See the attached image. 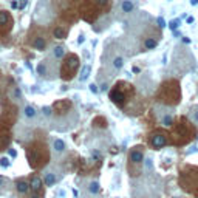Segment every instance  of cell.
I'll list each match as a JSON object with an SVG mask.
<instances>
[{"label": "cell", "instance_id": "6da1fadb", "mask_svg": "<svg viewBox=\"0 0 198 198\" xmlns=\"http://www.w3.org/2000/svg\"><path fill=\"white\" fill-rule=\"evenodd\" d=\"M170 146L173 147H184L190 144L198 135L197 125L192 121H189L186 116L173 119V124L170 125Z\"/></svg>", "mask_w": 198, "mask_h": 198}, {"label": "cell", "instance_id": "7a4b0ae2", "mask_svg": "<svg viewBox=\"0 0 198 198\" xmlns=\"http://www.w3.org/2000/svg\"><path fill=\"white\" fill-rule=\"evenodd\" d=\"M25 155H26V161H28V166L33 170H42L44 167L48 166L51 153L50 149L46 146L45 141H33L30 144L25 146Z\"/></svg>", "mask_w": 198, "mask_h": 198}, {"label": "cell", "instance_id": "3957f363", "mask_svg": "<svg viewBox=\"0 0 198 198\" xmlns=\"http://www.w3.org/2000/svg\"><path fill=\"white\" fill-rule=\"evenodd\" d=\"M178 184L184 192L198 198V166L184 164L178 172Z\"/></svg>", "mask_w": 198, "mask_h": 198}, {"label": "cell", "instance_id": "277c9868", "mask_svg": "<svg viewBox=\"0 0 198 198\" xmlns=\"http://www.w3.org/2000/svg\"><path fill=\"white\" fill-rule=\"evenodd\" d=\"M144 146H133L127 155V172L132 178H138L142 173L144 164Z\"/></svg>", "mask_w": 198, "mask_h": 198}, {"label": "cell", "instance_id": "5b68a950", "mask_svg": "<svg viewBox=\"0 0 198 198\" xmlns=\"http://www.w3.org/2000/svg\"><path fill=\"white\" fill-rule=\"evenodd\" d=\"M158 101L166 105H176L181 101V90L176 81H170L161 87L158 93Z\"/></svg>", "mask_w": 198, "mask_h": 198}, {"label": "cell", "instance_id": "8992f818", "mask_svg": "<svg viewBox=\"0 0 198 198\" xmlns=\"http://www.w3.org/2000/svg\"><path fill=\"white\" fill-rule=\"evenodd\" d=\"M132 94H133V85L119 82V84H116V85L112 88V91H110V99H112V102H113L116 107L125 108L127 102L130 101V98H132Z\"/></svg>", "mask_w": 198, "mask_h": 198}, {"label": "cell", "instance_id": "52a82bcc", "mask_svg": "<svg viewBox=\"0 0 198 198\" xmlns=\"http://www.w3.org/2000/svg\"><path fill=\"white\" fill-rule=\"evenodd\" d=\"M147 146L152 150H161L170 146V133L166 128H155L147 135Z\"/></svg>", "mask_w": 198, "mask_h": 198}, {"label": "cell", "instance_id": "ba28073f", "mask_svg": "<svg viewBox=\"0 0 198 198\" xmlns=\"http://www.w3.org/2000/svg\"><path fill=\"white\" fill-rule=\"evenodd\" d=\"M78 68H79V57L76 54H68L62 64V78L65 81H70L76 74Z\"/></svg>", "mask_w": 198, "mask_h": 198}, {"label": "cell", "instance_id": "9c48e42d", "mask_svg": "<svg viewBox=\"0 0 198 198\" xmlns=\"http://www.w3.org/2000/svg\"><path fill=\"white\" fill-rule=\"evenodd\" d=\"M16 119H17V108L16 107L2 110V113H0V127L11 128L16 124Z\"/></svg>", "mask_w": 198, "mask_h": 198}, {"label": "cell", "instance_id": "30bf717a", "mask_svg": "<svg viewBox=\"0 0 198 198\" xmlns=\"http://www.w3.org/2000/svg\"><path fill=\"white\" fill-rule=\"evenodd\" d=\"M28 180H30V192L45 195V189H44L45 183L42 181V178H40V176H39L37 173H33Z\"/></svg>", "mask_w": 198, "mask_h": 198}, {"label": "cell", "instance_id": "8fae6325", "mask_svg": "<svg viewBox=\"0 0 198 198\" xmlns=\"http://www.w3.org/2000/svg\"><path fill=\"white\" fill-rule=\"evenodd\" d=\"M71 107H73V104H71L70 99H59L53 104V112L57 116H62V115H67L70 112Z\"/></svg>", "mask_w": 198, "mask_h": 198}, {"label": "cell", "instance_id": "7c38bea8", "mask_svg": "<svg viewBox=\"0 0 198 198\" xmlns=\"http://www.w3.org/2000/svg\"><path fill=\"white\" fill-rule=\"evenodd\" d=\"M14 186H16V192L19 194L20 198H23L30 194V180L28 178H17L14 181Z\"/></svg>", "mask_w": 198, "mask_h": 198}, {"label": "cell", "instance_id": "4fadbf2b", "mask_svg": "<svg viewBox=\"0 0 198 198\" xmlns=\"http://www.w3.org/2000/svg\"><path fill=\"white\" fill-rule=\"evenodd\" d=\"M11 141H12V135H11V132H9V128L0 127V152H3V150H8V149H9Z\"/></svg>", "mask_w": 198, "mask_h": 198}, {"label": "cell", "instance_id": "5bb4252c", "mask_svg": "<svg viewBox=\"0 0 198 198\" xmlns=\"http://www.w3.org/2000/svg\"><path fill=\"white\" fill-rule=\"evenodd\" d=\"M46 39L45 37H42V36H36L33 40H31V46L34 50H37V51H44V50H46Z\"/></svg>", "mask_w": 198, "mask_h": 198}, {"label": "cell", "instance_id": "9a60e30c", "mask_svg": "<svg viewBox=\"0 0 198 198\" xmlns=\"http://www.w3.org/2000/svg\"><path fill=\"white\" fill-rule=\"evenodd\" d=\"M90 73H91V67L90 65H84L82 67V71H81V74H79V81H81V82L87 81L88 76H90Z\"/></svg>", "mask_w": 198, "mask_h": 198}, {"label": "cell", "instance_id": "2e32d148", "mask_svg": "<svg viewBox=\"0 0 198 198\" xmlns=\"http://www.w3.org/2000/svg\"><path fill=\"white\" fill-rule=\"evenodd\" d=\"M156 46H158V40L153 39V37H147L144 40V48L146 50H155Z\"/></svg>", "mask_w": 198, "mask_h": 198}, {"label": "cell", "instance_id": "e0dca14e", "mask_svg": "<svg viewBox=\"0 0 198 198\" xmlns=\"http://www.w3.org/2000/svg\"><path fill=\"white\" fill-rule=\"evenodd\" d=\"M53 36L56 37V39H60V40H62V39L67 37V31L62 28V26H56V28L53 30Z\"/></svg>", "mask_w": 198, "mask_h": 198}, {"label": "cell", "instance_id": "ac0fdd59", "mask_svg": "<svg viewBox=\"0 0 198 198\" xmlns=\"http://www.w3.org/2000/svg\"><path fill=\"white\" fill-rule=\"evenodd\" d=\"M133 8H135V3L132 2V0H124V2H122V5H121L122 12H132Z\"/></svg>", "mask_w": 198, "mask_h": 198}, {"label": "cell", "instance_id": "d6986e66", "mask_svg": "<svg viewBox=\"0 0 198 198\" xmlns=\"http://www.w3.org/2000/svg\"><path fill=\"white\" fill-rule=\"evenodd\" d=\"M93 127H99V128H105L107 127V119L102 118V116H98V118L93 119Z\"/></svg>", "mask_w": 198, "mask_h": 198}, {"label": "cell", "instance_id": "ffe728a7", "mask_svg": "<svg viewBox=\"0 0 198 198\" xmlns=\"http://www.w3.org/2000/svg\"><path fill=\"white\" fill-rule=\"evenodd\" d=\"M44 183H45V186H53V184L56 183V176L53 173H46L45 178H44Z\"/></svg>", "mask_w": 198, "mask_h": 198}, {"label": "cell", "instance_id": "44dd1931", "mask_svg": "<svg viewBox=\"0 0 198 198\" xmlns=\"http://www.w3.org/2000/svg\"><path fill=\"white\" fill-rule=\"evenodd\" d=\"M53 146H54V149H56L57 152H64V150H65V142L62 139H59V138L54 139V144Z\"/></svg>", "mask_w": 198, "mask_h": 198}, {"label": "cell", "instance_id": "7402d4cb", "mask_svg": "<svg viewBox=\"0 0 198 198\" xmlns=\"http://www.w3.org/2000/svg\"><path fill=\"white\" fill-rule=\"evenodd\" d=\"M98 190H99V183L98 181H91L88 184V192L90 194H98Z\"/></svg>", "mask_w": 198, "mask_h": 198}, {"label": "cell", "instance_id": "603a6c76", "mask_svg": "<svg viewBox=\"0 0 198 198\" xmlns=\"http://www.w3.org/2000/svg\"><path fill=\"white\" fill-rule=\"evenodd\" d=\"M190 118H192L195 124H198V105H194L190 108Z\"/></svg>", "mask_w": 198, "mask_h": 198}, {"label": "cell", "instance_id": "cb8c5ba5", "mask_svg": "<svg viewBox=\"0 0 198 198\" xmlns=\"http://www.w3.org/2000/svg\"><path fill=\"white\" fill-rule=\"evenodd\" d=\"M122 65H124V59H122L121 56H118V57L113 59V67L116 68V70H121Z\"/></svg>", "mask_w": 198, "mask_h": 198}, {"label": "cell", "instance_id": "d4e9b609", "mask_svg": "<svg viewBox=\"0 0 198 198\" xmlns=\"http://www.w3.org/2000/svg\"><path fill=\"white\" fill-rule=\"evenodd\" d=\"M53 54H54V57H56V59L62 57L64 54H65V50H64V46H56V48H54V51H53Z\"/></svg>", "mask_w": 198, "mask_h": 198}, {"label": "cell", "instance_id": "484cf974", "mask_svg": "<svg viewBox=\"0 0 198 198\" xmlns=\"http://www.w3.org/2000/svg\"><path fill=\"white\" fill-rule=\"evenodd\" d=\"M9 20V16H8V12H5V11H0V25H6V22Z\"/></svg>", "mask_w": 198, "mask_h": 198}, {"label": "cell", "instance_id": "4316f807", "mask_svg": "<svg viewBox=\"0 0 198 198\" xmlns=\"http://www.w3.org/2000/svg\"><path fill=\"white\" fill-rule=\"evenodd\" d=\"M25 115H26V118H34L36 116V110H34V107L28 105L25 108Z\"/></svg>", "mask_w": 198, "mask_h": 198}, {"label": "cell", "instance_id": "83f0119b", "mask_svg": "<svg viewBox=\"0 0 198 198\" xmlns=\"http://www.w3.org/2000/svg\"><path fill=\"white\" fill-rule=\"evenodd\" d=\"M180 25H181V22H180V19H173V20H172V22H170V23H169V28H170V30H172V31H175V30H176V28H178V26H180Z\"/></svg>", "mask_w": 198, "mask_h": 198}, {"label": "cell", "instance_id": "f1b7e54d", "mask_svg": "<svg viewBox=\"0 0 198 198\" xmlns=\"http://www.w3.org/2000/svg\"><path fill=\"white\" fill-rule=\"evenodd\" d=\"M37 71H39L40 76H45V74H46V67H45V64H44V62H42V64H39Z\"/></svg>", "mask_w": 198, "mask_h": 198}, {"label": "cell", "instance_id": "f546056e", "mask_svg": "<svg viewBox=\"0 0 198 198\" xmlns=\"http://www.w3.org/2000/svg\"><path fill=\"white\" fill-rule=\"evenodd\" d=\"M9 164H11V162H9L8 158H2V160H0V166H2V167H9Z\"/></svg>", "mask_w": 198, "mask_h": 198}, {"label": "cell", "instance_id": "4dcf8cb0", "mask_svg": "<svg viewBox=\"0 0 198 198\" xmlns=\"http://www.w3.org/2000/svg\"><path fill=\"white\" fill-rule=\"evenodd\" d=\"M156 22H158L160 28H166V22H164V19H162V17H158V19H156Z\"/></svg>", "mask_w": 198, "mask_h": 198}, {"label": "cell", "instance_id": "1f68e13d", "mask_svg": "<svg viewBox=\"0 0 198 198\" xmlns=\"http://www.w3.org/2000/svg\"><path fill=\"white\" fill-rule=\"evenodd\" d=\"M90 91H91V93H98V91H99L98 85H96V84H90Z\"/></svg>", "mask_w": 198, "mask_h": 198}, {"label": "cell", "instance_id": "d6a6232c", "mask_svg": "<svg viewBox=\"0 0 198 198\" xmlns=\"http://www.w3.org/2000/svg\"><path fill=\"white\" fill-rule=\"evenodd\" d=\"M51 110H53V107H44V110H42V112H44L46 116H50V115H51Z\"/></svg>", "mask_w": 198, "mask_h": 198}, {"label": "cell", "instance_id": "836d02e7", "mask_svg": "<svg viewBox=\"0 0 198 198\" xmlns=\"http://www.w3.org/2000/svg\"><path fill=\"white\" fill-rule=\"evenodd\" d=\"M186 22L190 25V23H194L195 22V19H194V16H189V17H186Z\"/></svg>", "mask_w": 198, "mask_h": 198}, {"label": "cell", "instance_id": "e575fe53", "mask_svg": "<svg viewBox=\"0 0 198 198\" xmlns=\"http://www.w3.org/2000/svg\"><path fill=\"white\" fill-rule=\"evenodd\" d=\"M11 8H12V9L19 8V3H17V0H12V2H11Z\"/></svg>", "mask_w": 198, "mask_h": 198}, {"label": "cell", "instance_id": "d590c367", "mask_svg": "<svg viewBox=\"0 0 198 198\" xmlns=\"http://www.w3.org/2000/svg\"><path fill=\"white\" fill-rule=\"evenodd\" d=\"M107 2H108V0H96V3H98L99 6H104V5H107Z\"/></svg>", "mask_w": 198, "mask_h": 198}, {"label": "cell", "instance_id": "8d00e7d4", "mask_svg": "<svg viewBox=\"0 0 198 198\" xmlns=\"http://www.w3.org/2000/svg\"><path fill=\"white\" fill-rule=\"evenodd\" d=\"M84 42H85V36L82 34V36H79V39H78V44L81 45V44H84Z\"/></svg>", "mask_w": 198, "mask_h": 198}, {"label": "cell", "instance_id": "74e56055", "mask_svg": "<svg viewBox=\"0 0 198 198\" xmlns=\"http://www.w3.org/2000/svg\"><path fill=\"white\" fill-rule=\"evenodd\" d=\"M20 94H22V93H20V90H19V88H16V90H14V96L16 98H20Z\"/></svg>", "mask_w": 198, "mask_h": 198}, {"label": "cell", "instance_id": "f35d334b", "mask_svg": "<svg viewBox=\"0 0 198 198\" xmlns=\"http://www.w3.org/2000/svg\"><path fill=\"white\" fill-rule=\"evenodd\" d=\"M107 88H108V85H107V84H102V85H101V90H102V91H105Z\"/></svg>", "mask_w": 198, "mask_h": 198}, {"label": "cell", "instance_id": "ab89813d", "mask_svg": "<svg viewBox=\"0 0 198 198\" xmlns=\"http://www.w3.org/2000/svg\"><path fill=\"white\" fill-rule=\"evenodd\" d=\"M183 40H184V44H190V39L189 37H184Z\"/></svg>", "mask_w": 198, "mask_h": 198}, {"label": "cell", "instance_id": "60d3db41", "mask_svg": "<svg viewBox=\"0 0 198 198\" xmlns=\"http://www.w3.org/2000/svg\"><path fill=\"white\" fill-rule=\"evenodd\" d=\"M173 34H175V37H180V36H181V34H180V33H178V31H176V30H175V31H173Z\"/></svg>", "mask_w": 198, "mask_h": 198}, {"label": "cell", "instance_id": "b9f144b4", "mask_svg": "<svg viewBox=\"0 0 198 198\" xmlns=\"http://www.w3.org/2000/svg\"><path fill=\"white\" fill-rule=\"evenodd\" d=\"M190 5H198V0H190Z\"/></svg>", "mask_w": 198, "mask_h": 198}, {"label": "cell", "instance_id": "7bdbcfd3", "mask_svg": "<svg viewBox=\"0 0 198 198\" xmlns=\"http://www.w3.org/2000/svg\"><path fill=\"white\" fill-rule=\"evenodd\" d=\"M3 183H5V178H2V176H0V186H2Z\"/></svg>", "mask_w": 198, "mask_h": 198}, {"label": "cell", "instance_id": "ee69618b", "mask_svg": "<svg viewBox=\"0 0 198 198\" xmlns=\"http://www.w3.org/2000/svg\"><path fill=\"white\" fill-rule=\"evenodd\" d=\"M172 198H176V197H172Z\"/></svg>", "mask_w": 198, "mask_h": 198}]
</instances>
